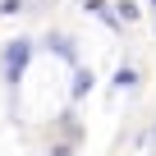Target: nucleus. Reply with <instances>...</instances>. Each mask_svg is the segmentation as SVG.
I'll list each match as a JSON object with an SVG mask.
<instances>
[]
</instances>
